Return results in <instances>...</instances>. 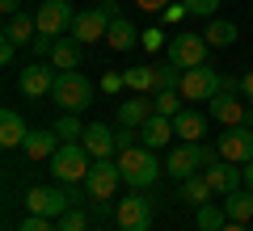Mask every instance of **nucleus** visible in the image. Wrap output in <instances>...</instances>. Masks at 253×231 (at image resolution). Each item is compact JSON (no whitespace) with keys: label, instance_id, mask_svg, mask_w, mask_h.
Masks as SVG:
<instances>
[{"label":"nucleus","instance_id":"obj_11","mask_svg":"<svg viewBox=\"0 0 253 231\" xmlns=\"http://www.w3.org/2000/svg\"><path fill=\"white\" fill-rule=\"evenodd\" d=\"M207 114L215 118L219 126H253V105H241V101H236L232 93H224V89L207 101Z\"/></svg>","mask_w":253,"mask_h":231},{"label":"nucleus","instance_id":"obj_28","mask_svg":"<svg viewBox=\"0 0 253 231\" xmlns=\"http://www.w3.org/2000/svg\"><path fill=\"white\" fill-rule=\"evenodd\" d=\"M123 76H126V89L144 93V97H152V93H156V67H126Z\"/></svg>","mask_w":253,"mask_h":231},{"label":"nucleus","instance_id":"obj_35","mask_svg":"<svg viewBox=\"0 0 253 231\" xmlns=\"http://www.w3.org/2000/svg\"><path fill=\"white\" fill-rule=\"evenodd\" d=\"M181 4H186L194 17H211V13L219 9V0H181Z\"/></svg>","mask_w":253,"mask_h":231},{"label":"nucleus","instance_id":"obj_39","mask_svg":"<svg viewBox=\"0 0 253 231\" xmlns=\"http://www.w3.org/2000/svg\"><path fill=\"white\" fill-rule=\"evenodd\" d=\"M241 97L253 105V71H245V76H241Z\"/></svg>","mask_w":253,"mask_h":231},{"label":"nucleus","instance_id":"obj_23","mask_svg":"<svg viewBox=\"0 0 253 231\" xmlns=\"http://www.w3.org/2000/svg\"><path fill=\"white\" fill-rule=\"evenodd\" d=\"M51 63H55L59 71H76V67H81V42H76L72 34H68V38H55Z\"/></svg>","mask_w":253,"mask_h":231},{"label":"nucleus","instance_id":"obj_32","mask_svg":"<svg viewBox=\"0 0 253 231\" xmlns=\"http://www.w3.org/2000/svg\"><path fill=\"white\" fill-rule=\"evenodd\" d=\"M55 223H59V231H89V214H84L81 206H72V210H63V214H59Z\"/></svg>","mask_w":253,"mask_h":231},{"label":"nucleus","instance_id":"obj_20","mask_svg":"<svg viewBox=\"0 0 253 231\" xmlns=\"http://www.w3.org/2000/svg\"><path fill=\"white\" fill-rule=\"evenodd\" d=\"M173 131H177L181 143H203V134H207V118H203L199 109H181V114L173 118Z\"/></svg>","mask_w":253,"mask_h":231},{"label":"nucleus","instance_id":"obj_21","mask_svg":"<svg viewBox=\"0 0 253 231\" xmlns=\"http://www.w3.org/2000/svg\"><path fill=\"white\" fill-rule=\"evenodd\" d=\"M59 143H63V139H59L55 131H30L21 147H26V156H30V160H51L55 151H59Z\"/></svg>","mask_w":253,"mask_h":231},{"label":"nucleus","instance_id":"obj_5","mask_svg":"<svg viewBox=\"0 0 253 231\" xmlns=\"http://www.w3.org/2000/svg\"><path fill=\"white\" fill-rule=\"evenodd\" d=\"M152 219H156L152 198H144V194H126L123 202L114 206V223H118V231H152Z\"/></svg>","mask_w":253,"mask_h":231},{"label":"nucleus","instance_id":"obj_6","mask_svg":"<svg viewBox=\"0 0 253 231\" xmlns=\"http://www.w3.org/2000/svg\"><path fill=\"white\" fill-rule=\"evenodd\" d=\"M63 210H72V198H68L63 185H34V189H26V214L59 219Z\"/></svg>","mask_w":253,"mask_h":231},{"label":"nucleus","instance_id":"obj_14","mask_svg":"<svg viewBox=\"0 0 253 231\" xmlns=\"http://www.w3.org/2000/svg\"><path fill=\"white\" fill-rule=\"evenodd\" d=\"M55 63H42V59H34L26 71H21V80H17V89L26 93L30 101H38V97H51V89H55Z\"/></svg>","mask_w":253,"mask_h":231},{"label":"nucleus","instance_id":"obj_45","mask_svg":"<svg viewBox=\"0 0 253 231\" xmlns=\"http://www.w3.org/2000/svg\"><path fill=\"white\" fill-rule=\"evenodd\" d=\"M89 231H97V227H89Z\"/></svg>","mask_w":253,"mask_h":231},{"label":"nucleus","instance_id":"obj_1","mask_svg":"<svg viewBox=\"0 0 253 231\" xmlns=\"http://www.w3.org/2000/svg\"><path fill=\"white\" fill-rule=\"evenodd\" d=\"M93 168V156L84 151V143H59L51 160H46V172L55 177V185H84Z\"/></svg>","mask_w":253,"mask_h":231},{"label":"nucleus","instance_id":"obj_10","mask_svg":"<svg viewBox=\"0 0 253 231\" xmlns=\"http://www.w3.org/2000/svg\"><path fill=\"white\" fill-rule=\"evenodd\" d=\"M199 168H207V160H203V143H177V147L165 156V172H169L173 181L194 177Z\"/></svg>","mask_w":253,"mask_h":231},{"label":"nucleus","instance_id":"obj_34","mask_svg":"<svg viewBox=\"0 0 253 231\" xmlns=\"http://www.w3.org/2000/svg\"><path fill=\"white\" fill-rule=\"evenodd\" d=\"M17 231H59V223H55V219H42V214H26Z\"/></svg>","mask_w":253,"mask_h":231},{"label":"nucleus","instance_id":"obj_25","mask_svg":"<svg viewBox=\"0 0 253 231\" xmlns=\"http://www.w3.org/2000/svg\"><path fill=\"white\" fill-rule=\"evenodd\" d=\"M211 181L203 177V172H194V177H186L181 181V202H190V206H203V202H211Z\"/></svg>","mask_w":253,"mask_h":231},{"label":"nucleus","instance_id":"obj_38","mask_svg":"<svg viewBox=\"0 0 253 231\" xmlns=\"http://www.w3.org/2000/svg\"><path fill=\"white\" fill-rule=\"evenodd\" d=\"M13 55H17V42H9V38H0V63H13Z\"/></svg>","mask_w":253,"mask_h":231},{"label":"nucleus","instance_id":"obj_19","mask_svg":"<svg viewBox=\"0 0 253 231\" xmlns=\"http://www.w3.org/2000/svg\"><path fill=\"white\" fill-rule=\"evenodd\" d=\"M4 38L17 46H34L38 38V17H30V13H13L9 21H4Z\"/></svg>","mask_w":253,"mask_h":231},{"label":"nucleus","instance_id":"obj_24","mask_svg":"<svg viewBox=\"0 0 253 231\" xmlns=\"http://www.w3.org/2000/svg\"><path fill=\"white\" fill-rule=\"evenodd\" d=\"M224 214H228V223H249L253 219V189H232L224 198Z\"/></svg>","mask_w":253,"mask_h":231},{"label":"nucleus","instance_id":"obj_22","mask_svg":"<svg viewBox=\"0 0 253 231\" xmlns=\"http://www.w3.org/2000/svg\"><path fill=\"white\" fill-rule=\"evenodd\" d=\"M26 118L17 109H0V147H21L26 143Z\"/></svg>","mask_w":253,"mask_h":231},{"label":"nucleus","instance_id":"obj_36","mask_svg":"<svg viewBox=\"0 0 253 231\" xmlns=\"http://www.w3.org/2000/svg\"><path fill=\"white\" fill-rule=\"evenodd\" d=\"M123 84H126V76H118V71H106V76H101V89L106 93H118Z\"/></svg>","mask_w":253,"mask_h":231},{"label":"nucleus","instance_id":"obj_27","mask_svg":"<svg viewBox=\"0 0 253 231\" xmlns=\"http://www.w3.org/2000/svg\"><path fill=\"white\" fill-rule=\"evenodd\" d=\"M224 223H228L224 202H203L199 210H194V227H199V231H219Z\"/></svg>","mask_w":253,"mask_h":231},{"label":"nucleus","instance_id":"obj_31","mask_svg":"<svg viewBox=\"0 0 253 231\" xmlns=\"http://www.w3.org/2000/svg\"><path fill=\"white\" fill-rule=\"evenodd\" d=\"M55 134H59L63 143H81L84 139V126L76 122V114H63L59 122H55Z\"/></svg>","mask_w":253,"mask_h":231},{"label":"nucleus","instance_id":"obj_41","mask_svg":"<svg viewBox=\"0 0 253 231\" xmlns=\"http://www.w3.org/2000/svg\"><path fill=\"white\" fill-rule=\"evenodd\" d=\"M186 4H169V9H165V17H169V21H181V17H186Z\"/></svg>","mask_w":253,"mask_h":231},{"label":"nucleus","instance_id":"obj_26","mask_svg":"<svg viewBox=\"0 0 253 231\" xmlns=\"http://www.w3.org/2000/svg\"><path fill=\"white\" fill-rule=\"evenodd\" d=\"M106 42L114 46V51H126V46H135V42H139V30L131 26L126 17H114V21H110V34H106Z\"/></svg>","mask_w":253,"mask_h":231},{"label":"nucleus","instance_id":"obj_29","mask_svg":"<svg viewBox=\"0 0 253 231\" xmlns=\"http://www.w3.org/2000/svg\"><path fill=\"white\" fill-rule=\"evenodd\" d=\"M181 89H161V93H152V109L156 114H165V118H177L181 114Z\"/></svg>","mask_w":253,"mask_h":231},{"label":"nucleus","instance_id":"obj_2","mask_svg":"<svg viewBox=\"0 0 253 231\" xmlns=\"http://www.w3.org/2000/svg\"><path fill=\"white\" fill-rule=\"evenodd\" d=\"M114 160H118V172H123V181H126L131 189H148L156 177H161V160H156V151L144 147V143L123 147Z\"/></svg>","mask_w":253,"mask_h":231},{"label":"nucleus","instance_id":"obj_3","mask_svg":"<svg viewBox=\"0 0 253 231\" xmlns=\"http://www.w3.org/2000/svg\"><path fill=\"white\" fill-rule=\"evenodd\" d=\"M51 101L63 114H81V109L93 105V84L84 80V71H59L55 89H51Z\"/></svg>","mask_w":253,"mask_h":231},{"label":"nucleus","instance_id":"obj_12","mask_svg":"<svg viewBox=\"0 0 253 231\" xmlns=\"http://www.w3.org/2000/svg\"><path fill=\"white\" fill-rule=\"evenodd\" d=\"M207 38L203 34H177L169 42V63H177L181 71L186 67H203V63H207Z\"/></svg>","mask_w":253,"mask_h":231},{"label":"nucleus","instance_id":"obj_44","mask_svg":"<svg viewBox=\"0 0 253 231\" xmlns=\"http://www.w3.org/2000/svg\"><path fill=\"white\" fill-rule=\"evenodd\" d=\"M219 231H249V227H245V223H224Z\"/></svg>","mask_w":253,"mask_h":231},{"label":"nucleus","instance_id":"obj_8","mask_svg":"<svg viewBox=\"0 0 253 231\" xmlns=\"http://www.w3.org/2000/svg\"><path fill=\"white\" fill-rule=\"evenodd\" d=\"M34 17H38V34H46V38H68V34H72L76 13H72L68 0H42Z\"/></svg>","mask_w":253,"mask_h":231},{"label":"nucleus","instance_id":"obj_30","mask_svg":"<svg viewBox=\"0 0 253 231\" xmlns=\"http://www.w3.org/2000/svg\"><path fill=\"white\" fill-rule=\"evenodd\" d=\"M203 38H207L211 46H232L236 42V26H232V21H211Z\"/></svg>","mask_w":253,"mask_h":231},{"label":"nucleus","instance_id":"obj_18","mask_svg":"<svg viewBox=\"0 0 253 231\" xmlns=\"http://www.w3.org/2000/svg\"><path fill=\"white\" fill-rule=\"evenodd\" d=\"M152 114H156V109H152V97H144V93L131 97V101H118V126H135V131H139Z\"/></svg>","mask_w":253,"mask_h":231},{"label":"nucleus","instance_id":"obj_17","mask_svg":"<svg viewBox=\"0 0 253 231\" xmlns=\"http://www.w3.org/2000/svg\"><path fill=\"white\" fill-rule=\"evenodd\" d=\"M173 134H177V131H173V118H165V114H152L144 126H139V143H144V147H152V151L169 147Z\"/></svg>","mask_w":253,"mask_h":231},{"label":"nucleus","instance_id":"obj_9","mask_svg":"<svg viewBox=\"0 0 253 231\" xmlns=\"http://www.w3.org/2000/svg\"><path fill=\"white\" fill-rule=\"evenodd\" d=\"M219 89H224V76H219L215 67H207V63L181 71V97L186 101H211Z\"/></svg>","mask_w":253,"mask_h":231},{"label":"nucleus","instance_id":"obj_4","mask_svg":"<svg viewBox=\"0 0 253 231\" xmlns=\"http://www.w3.org/2000/svg\"><path fill=\"white\" fill-rule=\"evenodd\" d=\"M118 17V0H101L97 9H84V13H76V21H72V38L81 46H89V42H101V38L110 34V21Z\"/></svg>","mask_w":253,"mask_h":231},{"label":"nucleus","instance_id":"obj_42","mask_svg":"<svg viewBox=\"0 0 253 231\" xmlns=\"http://www.w3.org/2000/svg\"><path fill=\"white\" fill-rule=\"evenodd\" d=\"M0 9H4V17H13V13H21V0H0Z\"/></svg>","mask_w":253,"mask_h":231},{"label":"nucleus","instance_id":"obj_43","mask_svg":"<svg viewBox=\"0 0 253 231\" xmlns=\"http://www.w3.org/2000/svg\"><path fill=\"white\" fill-rule=\"evenodd\" d=\"M241 172H245V189H253V160H249V164H245V168H241Z\"/></svg>","mask_w":253,"mask_h":231},{"label":"nucleus","instance_id":"obj_7","mask_svg":"<svg viewBox=\"0 0 253 231\" xmlns=\"http://www.w3.org/2000/svg\"><path fill=\"white\" fill-rule=\"evenodd\" d=\"M118 185H123V172H118V160H93L89 177H84V194H89V202H110V198L118 194Z\"/></svg>","mask_w":253,"mask_h":231},{"label":"nucleus","instance_id":"obj_40","mask_svg":"<svg viewBox=\"0 0 253 231\" xmlns=\"http://www.w3.org/2000/svg\"><path fill=\"white\" fill-rule=\"evenodd\" d=\"M139 9H148V13H161V9H169L173 0H135Z\"/></svg>","mask_w":253,"mask_h":231},{"label":"nucleus","instance_id":"obj_13","mask_svg":"<svg viewBox=\"0 0 253 231\" xmlns=\"http://www.w3.org/2000/svg\"><path fill=\"white\" fill-rule=\"evenodd\" d=\"M219 156L232 164H249L253 160V126H224V134H219Z\"/></svg>","mask_w":253,"mask_h":231},{"label":"nucleus","instance_id":"obj_37","mask_svg":"<svg viewBox=\"0 0 253 231\" xmlns=\"http://www.w3.org/2000/svg\"><path fill=\"white\" fill-rule=\"evenodd\" d=\"M51 46H55V38L38 34V38H34V46H30V51H34V55H51Z\"/></svg>","mask_w":253,"mask_h":231},{"label":"nucleus","instance_id":"obj_16","mask_svg":"<svg viewBox=\"0 0 253 231\" xmlns=\"http://www.w3.org/2000/svg\"><path fill=\"white\" fill-rule=\"evenodd\" d=\"M84 151H89L93 160H106V156H114L118 151V134L110 131L106 122H93V126H84Z\"/></svg>","mask_w":253,"mask_h":231},{"label":"nucleus","instance_id":"obj_33","mask_svg":"<svg viewBox=\"0 0 253 231\" xmlns=\"http://www.w3.org/2000/svg\"><path fill=\"white\" fill-rule=\"evenodd\" d=\"M161 89H181V67H177V63L156 67V93H161Z\"/></svg>","mask_w":253,"mask_h":231},{"label":"nucleus","instance_id":"obj_15","mask_svg":"<svg viewBox=\"0 0 253 231\" xmlns=\"http://www.w3.org/2000/svg\"><path fill=\"white\" fill-rule=\"evenodd\" d=\"M203 177L211 181V189H215L219 198H228L232 189H241V185H245V172L236 168L232 160H224V156H219L215 164H207V168H203Z\"/></svg>","mask_w":253,"mask_h":231}]
</instances>
